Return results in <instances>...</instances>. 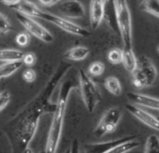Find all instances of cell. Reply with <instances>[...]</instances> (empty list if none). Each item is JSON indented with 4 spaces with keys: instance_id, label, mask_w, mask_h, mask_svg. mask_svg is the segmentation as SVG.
Masks as SVG:
<instances>
[{
    "instance_id": "cell-1",
    "label": "cell",
    "mask_w": 159,
    "mask_h": 153,
    "mask_svg": "<svg viewBox=\"0 0 159 153\" xmlns=\"http://www.w3.org/2000/svg\"><path fill=\"white\" fill-rule=\"evenodd\" d=\"M71 64L62 62L59 63L55 73L39 94L21 112L12 118L6 126L5 131L11 143L13 153H28L29 146L37 134L39 120L44 114H53L56 105H52L50 99Z\"/></svg>"
},
{
    "instance_id": "cell-2",
    "label": "cell",
    "mask_w": 159,
    "mask_h": 153,
    "mask_svg": "<svg viewBox=\"0 0 159 153\" xmlns=\"http://www.w3.org/2000/svg\"><path fill=\"white\" fill-rule=\"evenodd\" d=\"M77 87V81L74 79L67 80L62 84L56 102V107L52 114L53 116L52 119V123L49 129L46 146L43 153H56L62 136L68 97L71 91Z\"/></svg>"
},
{
    "instance_id": "cell-3",
    "label": "cell",
    "mask_w": 159,
    "mask_h": 153,
    "mask_svg": "<svg viewBox=\"0 0 159 153\" xmlns=\"http://www.w3.org/2000/svg\"><path fill=\"white\" fill-rule=\"evenodd\" d=\"M132 74V84L137 89L152 86L157 79V69L150 58L141 56L138 59L137 68Z\"/></svg>"
},
{
    "instance_id": "cell-4",
    "label": "cell",
    "mask_w": 159,
    "mask_h": 153,
    "mask_svg": "<svg viewBox=\"0 0 159 153\" xmlns=\"http://www.w3.org/2000/svg\"><path fill=\"white\" fill-rule=\"evenodd\" d=\"M79 87L81 89L83 101L89 113H93L100 103L102 96L98 85L83 69L79 71Z\"/></svg>"
},
{
    "instance_id": "cell-5",
    "label": "cell",
    "mask_w": 159,
    "mask_h": 153,
    "mask_svg": "<svg viewBox=\"0 0 159 153\" xmlns=\"http://www.w3.org/2000/svg\"><path fill=\"white\" fill-rule=\"evenodd\" d=\"M127 0H114L115 13L120 32V37L125 48L132 47V19Z\"/></svg>"
},
{
    "instance_id": "cell-6",
    "label": "cell",
    "mask_w": 159,
    "mask_h": 153,
    "mask_svg": "<svg viewBox=\"0 0 159 153\" xmlns=\"http://www.w3.org/2000/svg\"><path fill=\"white\" fill-rule=\"evenodd\" d=\"M121 118L122 109L119 107H114L108 109L94 130L95 136L102 137L106 134L113 133L116 130Z\"/></svg>"
},
{
    "instance_id": "cell-7",
    "label": "cell",
    "mask_w": 159,
    "mask_h": 153,
    "mask_svg": "<svg viewBox=\"0 0 159 153\" xmlns=\"http://www.w3.org/2000/svg\"><path fill=\"white\" fill-rule=\"evenodd\" d=\"M39 18L55 24L56 26H58L59 28H61L62 30H64L69 34L79 36V37H88L91 36V32L88 31L87 29L80 26L63 17H60V16H57L54 14H51V13H46V12L42 11Z\"/></svg>"
},
{
    "instance_id": "cell-8",
    "label": "cell",
    "mask_w": 159,
    "mask_h": 153,
    "mask_svg": "<svg viewBox=\"0 0 159 153\" xmlns=\"http://www.w3.org/2000/svg\"><path fill=\"white\" fill-rule=\"evenodd\" d=\"M16 18L18 19L20 24L25 28V30L35 37L40 39L45 43H52L53 41V36L52 35V33L44 26H42L39 23L33 20L31 17H27L17 12Z\"/></svg>"
},
{
    "instance_id": "cell-9",
    "label": "cell",
    "mask_w": 159,
    "mask_h": 153,
    "mask_svg": "<svg viewBox=\"0 0 159 153\" xmlns=\"http://www.w3.org/2000/svg\"><path fill=\"white\" fill-rule=\"evenodd\" d=\"M61 14L71 19H80L85 15L84 6L79 0H66L58 6Z\"/></svg>"
},
{
    "instance_id": "cell-10",
    "label": "cell",
    "mask_w": 159,
    "mask_h": 153,
    "mask_svg": "<svg viewBox=\"0 0 159 153\" xmlns=\"http://www.w3.org/2000/svg\"><path fill=\"white\" fill-rule=\"evenodd\" d=\"M125 108L134 117H136L139 121H141L148 127L159 132V120L152 114H151V113L147 112L146 110H144L139 107H136L132 104H126Z\"/></svg>"
},
{
    "instance_id": "cell-11",
    "label": "cell",
    "mask_w": 159,
    "mask_h": 153,
    "mask_svg": "<svg viewBox=\"0 0 159 153\" xmlns=\"http://www.w3.org/2000/svg\"><path fill=\"white\" fill-rule=\"evenodd\" d=\"M136 138L135 135H130V136H125L123 138L115 139V140H111V141H106V142H101V143H93V144H85L84 145V153H105L111 147L120 145L124 142L129 141Z\"/></svg>"
},
{
    "instance_id": "cell-12",
    "label": "cell",
    "mask_w": 159,
    "mask_h": 153,
    "mask_svg": "<svg viewBox=\"0 0 159 153\" xmlns=\"http://www.w3.org/2000/svg\"><path fill=\"white\" fill-rule=\"evenodd\" d=\"M104 20V0H91L90 24L92 29H97Z\"/></svg>"
},
{
    "instance_id": "cell-13",
    "label": "cell",
    "mask_w": 159,
    "mask_h": 153,
    "mask_svg": "<svg viewBox=\"0 0 159 153\" xmlns=\"http://www.w3.org/2000/svg\"><path fill=\"white\" fill-rule=\"evenodd\" d=\"M127 98L133 102L134 104L139 106V107H144L146 108L150 109H154L159 111V99L154 98L149 95L141 94H137V93H129L127 94Z\"/></svg>"
},
{
    "instance_id": "cell-14",
    "label": "cell",
    "mask_w": 159,
    "mask_h": 153,
    "mask_svg": "<svg viewBox=\"0 0 159 153\" xmlns=\"http://www.w3.org/2000/svg\"><path fill=\"white\" fill-rule=\"evenodd\" d=\"M12 10L16 11L18 13H21L27 17H38L39 18L42 11L33 2L29 0H21L15 6L11 7Z\"/></svg>"
},
{
    "instance_id": "cell-15",
    "label": "cell",
    "mask_w": 159,
    "mask_h": 153,
    "mask_svg": "<svg viewBox=\"0 0 159 153\" xmlns=\"http://www.w3.org/2000/svg\"><path fill=\"white\" fill-rule=\"evenodd\" d=\"M122 63L124 64L126 71H128L129 73H132L137 68L138 59L133 51L132 47L131 48H124Z\"/></svg>"
},
{
    "instance_id": "cell-16",
    "label": "cell",
    "mask_w": 159,
    "mask_h": 153,
    "mask_svg": "<svg viewBox=\"0 0 159 153\" xmlns=\"http://www.w3.org/2000/svg\"><path fill=\"white\" fill-rule=\"evenodd\" d=\"M90 53V50L84 46H77L65 53V58L71 61H83Z\"/></svg>"
},
{
    "instance_id": "cell-17",
    "label": "cell",
    "mask_w": 159,
    "mask_h": 153,
    "mask_svg": "<svg viewBox=\"0 0 159 153\" xmlns=\"http://www.w3.org/2000/svg\"><path fill=\"white\" fill-rule=\"evenodd\" d=\"M24 52L15 49H5L0 50V61L1 62H16L22 61Z\"/></svg>"
},
{
    "instance_id": "cell-18",
    "label": "cell",
    "mask_w": 159,
    "mask_h": 153,
    "mask_svg": "<svg viewBox=\"0 0 159 153\" xmlns=\"http://www.w3.org/2000/svg\"><path fill=\"white\" fill-rule=\"evenodd\" d=\"M22 61H16V62H8L3 64L0 65V79H4L7 76H11L14 74L16 71H18L22 65H23Z\"/></svg>"
},
{
    "instance_id": "cell-19",
    "label": "cell",
    "mask_w": 159,
    "mask_h": 153,
    "mask_svg": "<svg viewBox=\"0 0 159 153\" xmlns=\"http://www.w3.org/2000/svg\"><path fill=\"white\" fill-rule=\"evenodd\" d=\"M139 146V142L137 140H129L126 142H124L120 145H117L113 147H111V149H109L107 152L105 153H127L130 150L138 147Z\"/></svg>"
},
{
    "instance_id": "cell-20",
    "label": "cell",
    "mask_w": 159,
    "mask_h": 153,
    "mask_svg": "<svg viewBox=\"0 0 159 153\" xmlns=\"http://www.w3.org/2000/svg\"><path fill=\"white\" fill-rule=\"evenodd\" d=\"M104 85L107 91L115 96H119L122 94V85L116 76H108L105 80Z\"/></svg>"
},
{
    "instance_id": "cell-21",
    "label": "cell",
    "mask_w": 159,
    "mask_h": 153,
    "mask_svg": "<svg viewBox=\"0 0 159 153\" xmlns=\"http://www.w3.org/2000/svg\"><path fill=\"white\" fill-rule=\"evenodd\" d=\"M139 9L159 18V0H142Z\"/></svg>"
},
{
    "instance_id": "cell-22",
    "label": "cell",
    "mask_w": 159,
    "mask_h": 153,
    "mask_svg": "<svg viewBox=\"0 0 159 153\" xmlns=\"http://www.w3.org/2000/svg\"><path fill=\"white\" fill-rule=\"evenodd\" d=\"M144 153H159V137L156 134H151L147 137Z\"/></svg>"
},
{
    "instance_id": "cell-23",
    "label": "cell",
    "mask_w": 159,
    "mask_h": 153,
    "mask_svg": "<svg viewBox=\"0 0 159 153\" xmlns=\"http://www.w3.org/2000/svg\"><path fill=\"white\" fill-rule=\"evenodd\" d=\"M108 60L112 64H119L123 60V50L121 49H112L108 53Z\"/></svg>"
},
{
    "instance_id": "cell-24",
    "label": "cell",
    "mask_w": 159,
    "mask_h": 153,
    "mask_svg": "<svg viewBox=\"0 0 159 153\" xmlns=\"http://www.w3.org/2000/svg\"><path fill=\"white\" fill-rule=\"evenodd\" d=\"M11 30V24L6 15L0 12V35H6Z\"/></svg>"
},
{
    "instance_id": "cell-25",
    "label": "cell",
    "mask_w": 159,
    "mask_h": 153,
    "mask_svg": "<svg viewBox=\"0 0 159 153\" xmlns=\"http://www.w3.org/2000/svg\"><path fill=\"white\" fill-rule=\"evenodd\" d=\"M104 70H105V64L102 62H95L88 68L89 74L95 76L102 75Z\"/></svg>"
},
{
    "instance_id": "cell-26",
    "label": "cell",
    "mask_w": 159,
    "mask_h": 153,
    "mask_svg": "<svg viewBox=\"0 0 159 153\" xmlns=\"http://www.w3.org/2000/svg\"><path fill=\"white\" fill-rule=\"evenodd\" d=\"M11 99V95L9 91H3L0 93V111H2L9 105Z\"/></svg>"
},
{
    "instance_id": "cell-27",
    "label": "cell",
    "mask_w": 159,
    "mask_h": 153,
    "mask_svg": "<svg viewBox=\"0 0 159 153\" xmlns=\"http://www.w3.org/2000/svg\"><path fill=\"white\" fill-rule=\"evenodd\" d=\"M22 62L24 64L27 65V66H33L36 62H37V57L36 54L33 52H27V53H24Z\"/></svg>"
},
{
    "instance_id": "cell-28",
    "label": "cell",
    "mask_w": 159,
    "mask_h": 153,
    "mask_svg": "<svg viewBox=\"0 0 159 153\" xmlns=\"http://www.w3.org/2000/svg\"><path fill=\"white\" fill-rule=\"evenodd\" d=\"M15 41H16V43L19 46L26 47L29 44V42H30V37L26 33H20V34H18L16 36Z\"/></svg>"
},
{
    "instance_id": "cell-29",
    "label": "cell",
    "mask_w": 159,
    "mask_h": 153,
    "mask_svg": "<svg viewBox=\"0 0 159 153\" xmlns=\"http://www.w3.org/2000/svg\"><path fill=\"white\" fill-rule=\"evenodd\" d=\"M37 78V74L35 72V70L31 69V68H28L26 70L24 71L23 73V79L25 80V81L28 82V83H31L33 81H35Z\"/></svg>"
},
{
    "instance_id": "cell-30",
    "label": "cell",
    "mask_w": 159,
    "mask_h": 153,
    "mask_svg": "<svg viewBox=\"0 0 159 153\" xmlns=\"http://www.w3.org/2000/svg\"><path fill=\"white\" fill-rule=\"evenodd\" d=\"M70 153H80V144L78 139H74L70 146Z\"/></svg>"
},
{
    "instance_id": "cell-31",
    "label": "cell",
    "mask_w": 159,
    "mask_h": 153,
    "mask_svg": "<svg viewBox=\"0 0 159 153\" xmlns=\"http://www.w3.org/2000/svg\"><path fill=\"white\" fill-rule=\"evenodd\" d=\"M20 1H21V0H1V2H2L4 5L8 6V7H10V8L15 6V5L18 4Z\"/></svg>"
},
{
    "instance_id": "cell-32",
    "label": "cell",
    "mask_w": 159,
    "mask_h": 153,
    "mask_svg": "<svg viewBox=\"0 0 159 153\" xmlns=\"http://www.w3.org/2000/svg\"><path fill=\"white\" fill-rule=\"evenodd\" d=\"M156 111H158V110H156ZM153 116H154V117H155V118H156V119L159 120V111H158V113H157L156 115H153Z\"/></svg>"
},
{
    "instance_id": "cell-33",
    "label": "cell",
    "mask_w": 159,
    "mask_h": 153,
    "mask_svg": "<svg viewBox=\"0 0 159 153\" xmlns=\"http://www.w3.org/2000/svg\"><path fill=\"white\" fill-rule=\"evenodd\" d=\"M64 153H70V149H69V148H67V149H66V151H65Z\"/></svg>"
},
{
    "instance_id": "cell-34",
    "label": "cell",
    "mask_w": 159,
    "mask_h": 153,
    "mask_svg": "<svg viewBox=\"0 0 159 153\" xmlns=\"http://www.w3.org/2000/svg\"><path fill=\"white\" fill-rule=\"evenodd\" d=\"M157 50H158V52H159V46H158V48H157Z\"/></svg>"
},
{
    "instance_id": "cell-35",
    "label": "cell",
    "mask_w": 159,
    "mask_h": 153,
    "mask_svg": "<svg viewBox=\"0 0 159 153\" xmlns=\"http://www.w3.org/2000/svg\"><path fill=\"white\" fill-rule=\"evenodd\" d=\"M59 1H60V0H56V2H57V3H58Z\"/></svg>"
},
{
    "instance_id": "cell-36",
    "label": "cell",
    "mask_w": 159,
    "mask_h": 153,
    "mask_svg": "<svg viewBox=\"0 0 159 153\" xmlns=\"http://www.w3.org/2000/svg\"><path fill=\"white\" fill-rule=\"evenodd\" d=\"M127 1H128V0H127Z\"/></svg>"
}]
</instances>
